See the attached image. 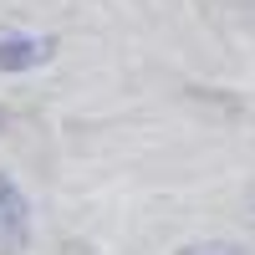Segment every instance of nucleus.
Returning <instances> with one entry per match:
<instances>
[{
  "label": "nucleus",
  "mask_w": 255,
  "mask_h": 255,
  "mask_svg": "<svg viewBox=\"0 0 255 255\" xmlns=\"http://www.w3.org/2000/svg\"><path fill=\"white\" fill-rule=\"evenodd\" d=\"M51 56V41H36V36H5L0 41V72H31Z\"/></svg>",
  "instance_id": "1"
},
{
  "label": "nucleus",
  "mask_w": 255,
  "mask_h": 255,
  "mask_svg": "<svg viewBox=\"0 0 255 255\" xmlns=\"http://www.w3.org/2000/svg\"><path fill=\"white\" fill-rule=\"evenodd\" d=\"M20 240H26V199L0 174V245H20Z\"/></svg>",
  "instance_id": "2"
},
{
  "label": "nucleus",
  "mask_w": 255,
  "mask_h": 255,
  "mask_svg": "<svg viewBox=\"0 0 255 255\" xmlns=\"http://www.w3.org/2000/svg\"><path fill=\"white\" fill-rule=\"evenodd\" d=\"M179 255H240V250L225 245V240H209V245H189V250H179Z\"/></svg>",
  "instance_id": "3"
}]
</instances>
